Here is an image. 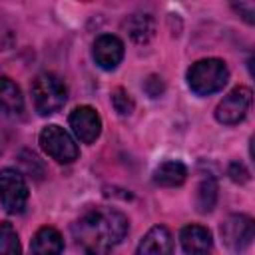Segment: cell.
Returning a JSON list of instances; mask_svg holds the SVG:
<instances>
[{"label": "cell", "instance_id": "cell-2", "mask_svg": "<svg viewBox=\"0 0 255 255\" xmlns=\"http://www.w3.org/2000/svg\"><path fill=\"white\" fill-rule=\"evenodd\" d=\"M227 80H229L227 64L219 58L197 60L187 70V86L197 96H211L223 90Z\"/></svg>", "mask_w": 255, "mask_h": 255}, {"label": "cell", "instance_id": "cell-17", "mask_svg": "<svg viewBox=\"0 0 255 255\" xmlns=\"http://www.w3.org/2000/svg\"><path fill=\"white\" fill-rule=\"evenodd\" d=\"M0 255H22L20 239L12 223H0Z\"/></svg>", "mask_w": 255, "mask_h": 255}, {"label": "cell", "instance_id": "cell-3", "mask_svg": "<svg viewBox=\"0 0 255 255\" xmlns=\"http://www.w3.org/2000/svg\"><path fill=\"white\" fill-rule=\"evenodd\" d=\"M30 90H32L34 108L40 116H50V114L60 112L68 98L66 84L52 72H44L36 76Z\"/></svg>", "mask_w": 255, "mask_h": 255}, {"label": "cell", "instance_id": "cell-7", "mask_svg": "<svg viewBox=\"0 0 255 255\" xmlns=\"http://www.w3.org/2000/svg\"><path fill=\"white\" fill-rule=\"evenodd\" d=\"M221 237L229 251L241 253L253 241V219L243 213H233L221 223Z\"/></svg>", "mask_w": 255, "mask_h": 255}, {"label": "cell", "instance_id": "cell-19", "mask_svg": "<svg viewBox=\"0 0 255 255\" xmlns=\"http://www.w3.org/2000/svg\"><path fill=\"white\" fill-rule=\"evenodd\" d=\"M229 177H231L233 181H237V183H245V181L249 179V171L243 167V163L233 161V163L229 165Z\"/></svg>", "mask_w": 255, "mask_h": 255}, {"label": "cell", "instance_id": "cell-1", "mask_svg": "<svg viewBox=\"0 0 255 255\" xmlns=\"http://www.w3.org/2000/svg\"><path fill=\"white\" fill-rule=\"evenodd\" d=\"M128 229V217L114 207H96L72 225L74 239L86 255H108L124 241Z\"/></svg>", "mask_w": 255, "mask_h": 255}, {"label": "cell", "instance_id": "cell-9", "mask_svg": "<svg viewBox=\"0 0 255 255\" xmlns=\"http://www.w3.org/2000/svg\"><path fill=\"white\" fill-rule=\"evenodd\" d=\"M92 56L102 70H116L124 60V42L114 34H102L94 42Z\"/></svg>", "mask_w": 255, "mask_h": 255}, {"label": "cell", "instance_id": "cell-5", "mask_svg": "<svg viewBox=\"0 0 255 255\" xmlns=\"http://www.w3.org/2000/svg\"><path fill=\"white\" fill-rule=\"evenodd\" d=\"M28 201V185L18 169H0V203L8 213H22Z\"/></svg>", "mask_w": 255, "mask_h": 255}, {"label": "cell", "instance_id": "cell-11", "mask_svg": "<svg viewBox=\"0 0 255 255\" xmlns=\"http://www.w3.org/2000/svg\"><path fill=\"white\" fill-rule=\"evenodd\" d=\"M173 253V239L165 225L151 227L137 245L135 255H171Z\"/></svg>", "mask_w": 255, "mask_h": 255}, {"label": "cell", "instance_id": "cell-16", "mask_svg": "<svg viewBox=\"0 0 255 255\" xmlns=\"http://www.w3.org/2000/svg\"><path fill=\"white\" fill-rule=\"evenodd\" d=\"M217 203V183L213 177L203 179L195 191V207L199 213H209Z\"/></svg>", "mask_w": 255, "mask_h": 255}, {"label": "cell", "instance_id": "cell-14", "mask_svg": "<svg viewBox=\"0 0 255 255\" xmlns=\"http://www.w3.org/2000/svg\"><path fill=\"white\" fill-rule=\"evenodd\" d=\"M0 112L8 116H18L24 112L22 92L10 78H0Z\"/></svg>", "mask_w": 255, "mask_h": 255}, {"label": "cell", "instance_id": "cell-15", "mask_svg": "<svg viewBox=\"0 0 255 255\" xmlns=\"http://www.w3.org/2000/svg\"><path fill=\"white\" fill-rule=\"evenodd\" d=\"M126 26H128V32H129L131 40L137 42V44L149 42L155 34V22L149 14H133L126 22Z\"/></svg>", "mask_w": 255, "mask_h": 255}, {"label": "cell", "instance_id": "cell-4", "mask_svg": "<svg viewBox=\"0 0 255 255\" xmlns=\"http://www.w3.org/2000/svg\"><path fill=\"white\" fill-rule=\"evenodd\" d=\"M38 141H40V147L52 157L56 159L58 163H72L78 159L80 155V149L74 141V137L60 126L56 124H50L46 126L40 135H38Z\"/></svg>", "mask_w": 255, "mask_h": 255}, {"label": "cell", "instance_id": "cell-10", "mask_svg": "<svg viewBox=\"0 0 255 255\" xmlns=\"http://www.w3.org/2000/svg\"><path fill=\"white\" fill-rule=\"evenodd\" d=\"M181 249L185 255H211L213 253V237L211 231L203 225H185L179 233Z\"/></svg>", "mask_w": 255, "mask_h": 255}, {"label": "cell", "instance_id": "cell-18", "mask_svg": "<svg viewBox=\"0 0 255 255\" xmlns=\"http://www.w3.org/2000/svg\"><path fill=\"white\" fill-rule=\"evenodd\" d=\"M112 106L120 116H129L133 112L135 104H133L131 96L124 88H116V90H112Z\"/></svg>", "mask_w": 255, "mask_h": 255}, {"label": "cell", "instance_id": "cell-6", "mask_svg": "<svg viewBox=\"0 0 255 255\" xmlns=\"http://www.w3.org/2000/svg\"><path fill=\"white\" fill-rule=\"evenodd\" d=\"M251 106V90L247 86L233 88L215 108V120L225 126H235L245 120Z\"/></svg>", "mask_w": 255, "mask_h": 255}, {"label": "cell", "instance_id": "cell-12", "mask_svg": "<svg viewBox=\"0 0 255 255\" xmlns=\"http://www.w3.org/2000/svg\"><path fill=\"white\" fill-rule=\"evenodd\" d=\"M30 247H32V255H62L64 239L58 229L44 225L34 233Z\"/></svg>", "mask_w": 255, "mask_h": 255}, {"label": "cell", "instance_id": "cell-8", "mask_svg": "<svg viewBox=\"0 0 255 255\" xmlns=\"http://www.w3.org/2000/svg\"><path fill=\"white\" fill-rule=\"evenodd\" d=\"M70 128L82 143H94L102 133V118L92 106H78L70 114Z\"/></svg>", "mask_w": 255, "mask_h": 255}, {"label": "cell", "instance_id": "cell-13", "mask_svg": "<svg viewBox=\"0 0 255 255\" xmlns=\"http://www.w3.org/2000/svg\"><path fill=\"white\" fill-rule=\"evenodd\" d=\"M185 179H187V167L175 159H167L159 163L153 171V181L161 187H177Z\"/></svg>", "mask_w": 255, "mask_h": 255}]
</instances>
